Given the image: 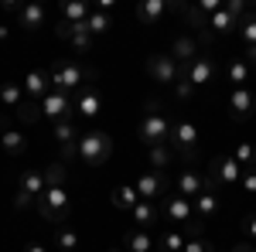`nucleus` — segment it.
<instances>
[{
  "label": "nucleus",
  "mask_w": 256,
  "mask_h": 252,
  "mask_svg": "<svg viewBox=\"0 0 256 252\" xmlns=\"http://www.w3.org/2000/svg\"><path fill=\"white\" fill-rule=\"evenodd\" d=\"M137 136L140 143L150 150V147H168L171 143V119H168V113L160 109L158 99H150L147 102V113H144V119H140L137 126Z\"/></svg>",
  "instance_id": "1"
},
{
  "label": "nucleus",
  "mask_w": 256,
  "mask_h": 252,
  "mask_svg": "<svg viewBox=\"0 0 256 252\" xmlns=\"http://www.w3.org/2000/svg\"><path fill=\"white\" fill-rule=\"evenodd\" d=\"M198 140H202V133H198L195 119L181 116L171 123V150H174V157H181V160H188V164H195L198 160Z\"/></svg>",
  "instance_id": "2"
},
{
  "label": "nucleus",
  "mask_w": 256,
  "mask_h": 252,
  "mask_svg": "<svg viewBox=\"0 0 256 252\" xmlns=\"http://www.w3.org/2000/svg\"><path fill=\"white\" fill-rule=\"evenodd\" d=\"M110 154H113V140H110V133H102V130H89V133H82L79 143H76V157H79L82 164H89V167L106 164Z\"/></svg>",
  "instance_id": "3"
},
{
  "label": "nucleus",
  "mask_w": 256,
  "mask_h": 252,
  "mask_svg": "<svg viewBox=\"0 0 256 252\" xmlns=\"http://www.w3.org/2000/svg\"><path fill=\"white\" fill-rule=\"evenodd\" d=\"M48 75H52V89L68 96L72 89H82L86 82H92L96 72H89L86 65H79V61H55Z\"/></svg>",
  "instance_id": "4"
},
{
  "label": "nucleus",
  "mask_w": 256,
  "mask_h": 252,
  "mask_svg": "<svg viewBox=\"0 0 256 252\" xmlns=\"http://www.w3.org/2000/svg\"><path fill=\"white\" fill-rule=\"evenodd\" d=\"M38 215L44 222H52V225H62L68 212H72V201H68V191H65V184H48L44 194L38 198Z\"/></svg>",
  "instance_id": "5"
},
{
  "label": "nucleus",
  "mask_w": 256,
  "mask_h": 252,
  "mask_svg": "<svg viewBox=\"0 0 256 252\" xmlns=\"http://www.w3.org/2000/svg\"><path fill=\"white\" fill-rule=\"evenodd\" d=\"M44 188H48L44 171H38V167H28V171L20 174V181H18V198H14V205H18V208L38 205V198L44 194Z\"/></svg>",
  "instance_id": "6"
},
{
  "label": "nucleus",
  "mask_w": 256,
  "mask_h": 252,
  "mask_svg": "<svg viewBox=\"0 0 256 252\" xmlns=\"http://www.w3.org/2000/svg\"><path fill=\"white\" fill-rule=\"evenodd\" d=\"M218 191H222V188H218V181L212 174H205V191L192 201L198 222H208V218H216V215L222 212V194H218Z\"/></svg>",
  "instance_id": "7"
},
{
  "label": "nucleus",
  "mask_w": 256,
  "mask_h": 252,
  "mask_svg": "<svg viewBox=\"0 0 256 252\" xmlns=\"http://www.w3.org/2000/svg\"><path fill=\"white\" fill-rule=\"evenodd\" d=\"M181 75L188 78L195 89H202V85H212L216 82V75H218V61H216V55H208V51H202L192 65H184L181 68Z\"/></svg>",
  "instance_id": "8"
},
{
  "label": "nucleus",
  "mask_w": 256,
  "mask_h": 252,
  "mask_svg": "<svg viewBox=\"0 0 256 252\" xmlns=\"http://www.w3.org/2000/svg\"><path fill=\"white\" fill-rule=\"evenodd\" d=\"M147 75H150V82H158V85H174L178 78H181V65L171 58V51L168 55L158 51V55L147 58Z\"/></svg>",
  "instance_id": "9"
},
{
  "label": "nucleus",
  "mask_w": 256,
  "mask_h": 252,
  "mask_svg": "<svg viewBox=\"0 0 256 252\" xmlns=\"http://www.w3.org/2000/svg\"><path fill=\"white\" fill-rule=\"evenodd\" d=\"M205 174L216 177L218 188H232V184H239V181H242V174H246V171H242V164H239L236 157L229 154V157H216V160L208 164V171H205Z\"/></svg>",
  "instance_id": "10"
},
{
  "label": "nucleus",
  "mask_w": 256,
  "mask_h": 252,
  "mask_svg": "<svg viewBox=\"0 0 256 252\" xmlns=\"http://www.w3.org/2000/svg\"><path fill=\"white\" fill-rule=\"evenodd\" d=\"M134 188H137L140 201H154V198H164V194L171 191V177L158 174V171H144V174L134 181Z\"/></svg>",
  "instance_id": "11"
},
{
  "label": "nucleus",
  "mask_w": 256,
  "mask_h": 252,
  "mask_svg": "<svg viewBox=\"0 0 256 252\" xmlns=\"http://www.w3.org/2000/svg\"><path fill=\"white\" fill-rule=\"evenodd\" d=\"M171 191L181 194V198H188V201H195L198 194L205 191V174L195 171V167H181L174 174V181H171Z\"/></svg>",
  "instance_id": "12"
},
{
  "label": "nucleus",
  "mask_w": 256,
  "mask_h": 252,
  "mask_svg": "<svg viewBox=\"0 0 256 252\" xmlns=\"http://www.w3.org/2000/svg\"><path fill=\"white\" fill-rule=\"evenodd\" d=\"M38 109H41V116H44V119L58 123V119H68V116H72L76 102H72V96H65V92H55V89H52V92L38 102Z\"/></svg>",
  "instance_id": "13"
},
{
  "label": "nucleus",
  "mask_w": 256,
  "mask_h": 252,
  "mask_svg": "<svg viewBox=\"0 0 256 252\" xmlns=\"http://www.w3.org/2000/svg\"><path fill=\"white\" fill-rule=\"evenodd\" d=\"M256 113V92L250 85H242V89H232L229 92V116L242 123V119H250Z\"/></svg>",
  "instance_id": "14"
},
{
  "label": "nucleus",
  "mask_w": 256,
  "mask_h": 252,
  "mask_svg": "<svg viewBox=\"0 0 256 252\" xmlns=\"http://www.w3.org/2000/svg\"><path fill=\"white\" fill-rule=\"evenodd\" d=\"M171 10H184V7H181V3L171 7L168 0H140V3H137V20H140V24H147V27H154V24H160Z\"/></svg>",
  "instance_id": "15"
},
{
  "label": "nucleus",
  "mask_w": 256,
  "mask_h": 252,
  "mask_svg": "<svg viewBox=\"0 0 256 252\" xmlns=\"http://www.w3.org/2000/svg\"><path fill=\"white\" fill-rule=\"evenodd\" d=\"M52 133H55V140H58V147H62V164L72 160V157H76V143H79V136H82L79 130H76V123H72V119H58Z\"/></svg>",
  "instance_id": "16"
},
{
  "label": "nucleus",
  "mask_w": 256,
  "mask_h": 252,
  "mask_svg": "<svg viewBox=\"0 0 256 252\" xmlns=\"http://www.w3.org/2000/svg\"><path fill=\"white\" fill-rule=\"evenodd\" d=\"M202 55V44H198L195 34H178L174 41H171V58L184 68V65H192V61Z\"/></svg>",
  "instance_id": "17"
},
{
  "label": "nucleus",
  "mask_w": 256,
  "mask_h": 252,
  "mask_svg": "<svg viewBox=\"0 0 256 252\" xmlns=\"http://www.w3.org/2000/svg\"><path fill=\"white\" fill-rule=\"evenodd\" d=\"M24 96L31 99V102H41V99L52 92V75L48 72H41V68H31L28 75H24Z\"/></svg>",
  "instance_id": "18"
},
{
  "label": "nucleus",
  "mask_w": 256,
  "mask_h": 252,
  "mask_svg": "<svg viewBox=\"0 0 256 252\" xmlns=\"http://www.w3.org/2000/svg\"><path fill=\"white\" fill-rule=\"evenodd\" d=\"M164 215H168V218H174L178 225L195 222V208H192V201H188V198H181V194H168V198H164Z\"/></svg>",
  "instance_id": "19"
},
{
  "label": "nucleus",
  "mask_w": 256,
  "mask_h": 252,
  "mask_svg": "<svg viewBox=\"0 0 256 252\" xmlns=\"http://www.w3.org/2000/svg\"><path fill=\"white\" fill-rule=\"evenodd\" d=\"M76 113L86 116V119H92V116L102 113V96H99L96 85H86V89L79 92V99H76Z\"/></svg>",
  "instance_id": "20"
},
{
  "label": "nucleus",
  "mask_w": 256,
  "mask_h": 252,
  "mask_svg": "<svg viewBox=\"0 0 256 252\" xmlns=\"http://www.w3.org/2000/svg\"><path fill=\"white\" fill-rule=\"evenodd\" d=\"M41 24H44V7H41V3H20L18 27H24V31H38Z\"/></svg>",
  "instance_id": "21"
},
{
  "label": "nucleus",
  "mask_w": 256,
  "mask_h": 252,
  "mask_svg": "<svg viewBox=\"0 0 256 252\" xmlns=\"http://www.w3.org/2000/svg\"><path fill=\"white\" fill-rule=\"evenodd\" d=\"M250 75H253V65L246 58H229V65H226V78L232 82V89H242L246 82H250Z\"/></svg>",
  "instance_id": "22"
},
{
  "label": "nucleus",
  "mask_w": 256,
  "mask_h": 252,
  "mask_svg": "<svg viewBox=\"0 0 256 252\" xmlns=\"http://www.w3.org/2000/svg\"><path fill=\"white\" fill-rule=\"evenodd\" d=\"M110 201H113V208H120V212H134L140 205V194L134 184H120L116 191L110 194Z\"/></svg>",
  "instance_id": "23"
},
{
  "label": "nucleus",
  "mask_w": 256,
  "mask_h": 252,
  "mask_svg": "<svg viewBox=\"0 0 256 252\" xmlns=\"http://www.w3.org/2000/svg\"><path fill=\"white\" fill-rule=\"evenodd\" d=\"M0 147H4V154H10V157H20L24 150H28V136L20 133V130H0Z\"/></svg>",
  "instance_id": "24"
},
{
  "label": "nucleus",
  "mask_w": 256,
  "mask_h": 252,
  "mask_svg": "<svg viewBox=\"0 0 256 252\" xmlns=\"http://www.w3.org/2000/svg\"><path fill=\"white\" fill-rule=\"evenodd\" d=\"M130 218H134V225H137V229H144V232H147L150 225H158V222H160V208H154L150 201H140L137 208L130 212Z\"/></svg>",
  "instance_id": "25"
},
{
  "label": "nucleus",
  "mask_w": 256,
  "mask_h": 252,
  "mask_svg": "<svg viewBox=\"0 0 256 252\" xmlns=\"http://www.w3.org/2000/svg\"><path fill=\"white\" fill-rule=\"evenodd\" d=\"M0 102H4L7 109H14V113H18L20 106L28 102V96H24V85H20V82H4V85H0Z\"/></svg>",
  "instance_id": "26"
},
{
  "label": "nucleus",
  "mask_w": 256,
  "mask_h": 252,
  "mask_svg": "<svg viewBox=\"0 0 256 252\" xmlns=\"http://www.w3.org/2000/svg\"><path fill=\"white\" fill-rule=\"evenodd\" d=\"M62 24H82V20H89L92 14V7L89 3H79V0H68V3H62Z\"/></svg>",
  "instance_id": "27"
},
{
  "label": "nucleus",
  "mask_w": 256,
  "mask_h": 252,
  "mask_svg": "<svg viewBox=\"0 0 256 252\" xmlns=\"http://www.w3.org/2000/svg\"><path fill=\"white\" fill-rule=\"evenodd\" d=\"M147 164H150V171L168 174V167L174 164V150H171V147H150V150H147Z\"/></svg>",
  "instance_id": "28"
},
{
  "label": "nucleus",
  "mask_w": 256,
  "mask_h": 252,
  "mask_svg": "<svg viewBox=\"0 0 256 252\" xmlns=\"http://www.w3.org/2000/svg\"><path fill=\"white\" fill-rule=\"evenodd\" d=\"M123 246H126V252H154V239L144 229H134V232L123 235Z\"/></svg>",
  "instance_id": "29"
},
{
  "label": "nucleus",
  "mask_w": 256,
  "mask_h": 252,
  "mask_svg": "<svg viewBox=\"0 0 256 252\" xmlns=\"http://www.w3.org/2000/svg\"><path fill=\"white\" fill-rule=\"evenodd\" d=\"M55 246H58L62 252H79L82 239H79L76 229H58V232H55Z\"/></svg>",
  "instance_id": "30"
},
{
  "label": "nucleus",
  "mask_w": 256,
  "mask_h": 252,
  "mask_svg": "<svg viewBox=\"0 0 256 252\" xmlns=\"http://www.w3.org/2000/svg\"><path fill=\"white\" fill-rule=\"evenodd\" d=\"M232 157L242 164V171H256V147H253V143H236Z\"/></svg>",
  "instance_id": "31"
},
{
  "label": "nucleus",
  "mask_w": 256,
  "mask_h": 252,
  "mask_svg": "<svg viewBox=\"0 0 256 252\" xmlns=\"http://www.w3.org/2000/svg\"><path fill=\"white\" fill-rule=\"evenodd\" d=\"M184 232H164L160 235V252H184Z\"/></svg>",
  "instance_id": "32"
},
{
  "label": "nucleus",
  "mask_w": 256,
  "mask_h": 252,
  "mask_svg": "<svg viewBox=\"0 0 256 252\" xmlns=\"http://www.w3.org/2000/svg\"><path fill=\"white\" fill-rule=\"evenodd\" d=\"M239 38H242L246 48L256 44V14H246V17H242V24H239Z\"/></svg>",
  "instance_id": "33"
},
{
  "label": "nucleus",
  "mask_w": 256,
  "mask_h": 252,
  "mask_svg": "<svg viewBox=\"0 0 256 252\" xmlns=\"http://www.w3.org/2000/svg\"><path fill=\"white\" fill-rule=\"evenodd\" d=\"M18 119H20V123H38V119H41L38 102H31V99H28V102H24V106L18 109Z\"/></svg>",
  "instance_id": "34"
},
{
  "label": "nucleus",
  "mask_w": 256,
  "mask_h": 252,
  "mask_svg": "<svg viewBox=\"0 0 256 252\" xmlns=\"http://www.w3.org/2000/svg\"><path fill=\"white\" fill-rule=\"evenodd\" d=\"M174 96L181 99V102H192V96H195V85H192L188 78L181 75V78H178V82H174Z\"/></svg>",
  "instance_id": "35"
},
{
  "label": "nucleus",
  "mask_w": 256,
  "mask_h": 252,
  "mask_svg": "<svg viewBox=\"0 0 256 252\" xmlns=\"http://www.w3.org/2000/svg\"><path fill=\"white\" fill-rule=\"evenodd\" d=\"M44 181H48V184H65V164L55 160V164L44 171Z\"/></svg>",
  "instance_id": "36"
},
{
  "label": "nucleus",
  "mask_w": 256,
  "mask_h": 252,
  "mask_svg": "<svg viewBox=\"0 0 256 252\" xmlns=\"http://www.w3.org/2000/svg\"><path fill=\"white\" fill-rule=\"evenodd\" d=\"M222 7H226L222 0H198V3H195V10L202 14V17H212V14H218Z\"/></svg>",
  "instance_id": "37"
},
{
  "label": "nucleus",
  "mask_w": 256,
  "mask_h": 252,
  "mask_svg": "<svg viewBox=\"0 0 256 252\" xmlns=\"http://www.w3.org/2000/svg\"><path fill=\"white\" fill-rule=\"evenodd\" d=\"M184 252H216V246L208 239H188L184 242Z\"/></svg>",
  "instance_id": "38"
},
{
  "label": "nucleus",
  "mask_w": 256,
  "mask_h": 252,
  "mask_svg": "<svg viewBox=\"0 0 256 252\" xmlns=\"http://www.w3.org/2000/svg\"><path fill=\"white\" fill-rule=\"evenodd\" d=\"M242 232H246V242H256V215L242 218Z\"/></svg>",
  "instance_id": "39"
},
{
  "label": "nucleus",
  "mask_w": 256,
  "mask_h": 252,
  "mask_svg": "<svg viewBox=\"0 0 256 252\" xmlns=\"http://www.w3.org/2000/svg\"><path fill=\"white\" fill-rule=\"evenodd\" d=\"M239 188H242L246 194H256V171H246L242 181H239Z\"/></svg>",
  "instance_id": "40"
},
{
  "label": "nucleus",
  "mask_w": 256,
  "mask_h": 252,
  "mask_svg": "<svg viewBox=\"0 0 256 252\" xmlns=\"http://www.w3.org/2000/svg\"><path fill=\"white\" fill-rule=\"evenodd\" d=\"M229 252H256V249H253V242H239V246H232Z\"/></svg>",
  "instance_id": "41"
},
{
  "label": "nucleus",
  "mask_w": 256,
  "mask_h": 252,
  "mask_svg": "<svg viewBox=\"0 0 256 252\" xmlns=\"http://www.w3.org/2000/svg\"><path fill=\"white\" fill-rule=\"evenodd\" d=\"M242 55H246V61H250V65H256V44H250V48H246Z\"/></svg>",
  "instance_id": "42"
},
{
  "label": "nucleus",
  "mask_w": 256,
  "mask_h": 252,
  "mask_svg": "<svg viewBox=\"0 0 256 252\" xmlns=\"http://www.w3.org/2000/svg\"><path fill=\"white\" fill-rule=\"evenodd\" d=\"M10 38V27H7V24H0V41H7Z\"/></svg>",
  "instance_id": "43"
},
{
  "label": "nucleus",
  "mask_w": 256,
  "mask_h": 252,
  "mask_svg": "<svg viewBox=\"0 0 256 252\" xmlns=\"http://www.w3.org/2000/svg\"><path fill=\"white\" fill-rule=\"evenodd\" d=\"M28 252H48V249H44V246H38V242H31V246H28Z\"/></svg>",
  "instance_id": "44"
},
{
  "label": "nucleus",
  "mask_w": 256,
  "mask_h": 252,
  "mask_svg": "<svg viewBox=\"0 0 256 252\" xmlns=\"http://www.w3.org/2000/svg\"><path fill=\"white\" fill-rule=\"evenodd\" d=\"M106 252H123V249H116V246H113V249H106Z\"/></svg>",
  "instance_id": "45"
},
{
  "label": "nucleus",
  "mask_w": 256,
  "mask_h": 252,
  "mask_svg": "<svg viewBox=\"0 0 256 252\" xmlns=\"http://www.w3.org/2000/svg\"><path fill=\"white\" fill-rule=\"evenodd\" d=\"M216 252H229V249H216Z\"/></svg>",
  "instance_id": "46"
}]
</instances>
